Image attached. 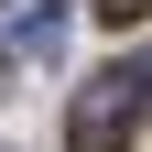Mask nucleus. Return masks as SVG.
Masks as SVG:
<instances>
[{
	"mask_svg": "<svg viewBox=\"0 0 152 152\" xmlns=\"http://www.w3.org/2000/svg\"><path fill=\"white\" fill-rule=\"evenodd\" d=\"M141 109H152V65H141V54L98 65L87 87H76V109H65V152H130Z\"/></svg>",
	"mask_w": 152,
	"mask_h": 152,
	"instance_id": "1",
	"label": "nucleus"
},
{
	"mask_svg": "<svg viewBox=\"0 0 152 152\" xmlns=\"http://www.w3.org/2000/svg\"><path fill=\"white\" fill-rule=\"evenodd\" d=\"M65 11L76 0H0V65H44L65 44Z\"/></svg>",
	"mask_w": 152,
	"mask_h": 152,
	"instance_id": "2",
	"label": "nucleus"
},
{
	"mask_svg": "<svg viewBox=\"0 0 152 152\" xmlns=\"http://www.w3.org/2000/svg\"><path fill=\"white\" fill-rule=\"evenodd\" d=\"M98 22H120V33H130V22H152V0H98Z\"/></svg>",
	"mask_w": 152,
	"mask_h": 152,
	"instance_id": "3",
	"label": "nucleus"
},
{
	"mask_svg": "<svg viewBox=\"0 0 152 152\" xmlns=\"http://www.w3.org/2000/svg\"><path fill=\"white\" fill-rule=\"evenodd\" d=\"M141 65H152V54H141Z\"/></svg>",
	"mask_w": 152,
	"mask_h": 152,
	"instance_id": "4",
	"label": "nucleus"
}]
</instances>
